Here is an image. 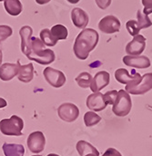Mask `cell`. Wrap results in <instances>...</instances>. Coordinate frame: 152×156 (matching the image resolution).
<instances>
[{
	"label": "cell",
	"mask_w": 152,
	"mask_h": 156,
	"mask_svg": "<svg viewBox=\"0 0 152 156\" xmlns=\"http://www.w3.org/2000/svg\"><path fill=\"white\" fill-rule=\"evenodd\" d=\"M110 82V75L106 71H100L96 74V76L92 79L90 89L93 93L99 92L109 84Z\"/></svg>",
	"instance_id": "obj_14"
},
{
	"label": "cell",
	"mask_w": 152,
	"mask_h": 156,
	"mask_svg": "<svg viewBox=\"0 0 152 156\" xmlns=\"http://www.w3.org/2000/svg\"><path fill=\"white\" fill-rule=\"evenodd\" d=\"M137 25L139 30L149 28L152 26L151 20L150 19L149 16L143 14L140 10H138L137 12Z\"/></svg>",
	"instance_id": "obj_23"
},
{
	"label": "cell",
	"mask_w": 152,
	"mask_h": 156,
	"mask_svg": "<svg viewBox=\"0 0 152 156\" xmlns=\"http://www.w3.org/2000/svg\"><path fill=\"white\" fill-rule=\"evenodd\" d=\"M101 121V117L95 112H87L84 115V122L87 127H91L98 124Z\"/></svg>",
	"instance_id": "obj_26"
},
{
	"label": "cell",
	"mask_w": 152,
	"mask_h": 156,
	"mask_svg": "<svg viewBox=\"0 0 152 156\" xmlns=\"http://www.w3.org/2000/svg\"><path fill=\"white\" fill-rule=\"evenodd\" d=\"M32 156H42V155H32Z\"/></svg>",
	"instance_id": "obj_40"
},
{
	"label": "cell",
	"mask_w": 152,
	"mask_h": 156,
	"mask_svg": "<svg viewBox=\"0 0 152 156\" xmlns=\"http://www.w3.org/2000/svg\"><path fill=\"white\" fill-rule=\"evenodd\" d=\"M19 35L21 38V51L27 56L31 52V38L33 29L29 26H25L20 28Z\"/></svg>",
	"instance_id": "obj_15"
},
{
	"label": "cell",
	"mask_w": 152,
	"mask_h": 156,
	"mask_svg": "<svg viewBox=\"0 0 152 156\" xmlns=\"http://www.w3.org/2000/svg\"><path fill=\"white\" fill-rule=\"evenodd\" d=\"M28 147L33 154H39L44 151L46 145V138L42 132H33L28 137Z\"/></svg>",
	"instance_id": "obj_8"
},
{
	"label": "cell",
	"mask_w": 152,
	"mask_h": 156,
	"mask_svg": "<svg viewBox=\"0 0 152 156\" xmlns=\"http://www.w3.org/2000/svg\"><path fill=\"white\" fill-rule=\"evenodd\" d=\"M126 27H127V30H128V32L129 33L130 36L136 37V36L139 35V31L140 30L138 27L137 20H128L126 23Z\"/></svg>",
	"instance_id": "obj_27"
},
{
	"label": "cell",
	"mask_w": 152,
	"mask_h": 156,
	"mask_svg": "<svg viewBox=\"0 0 152 156\" xmlns=\"http://www.w3.org/2000/svg\"><path fill=\"white\" fill-rule=\"evenodd\" d=\"M142 5H144L143 14L149 16L150 14H152V0H141Z\"/></svg>",
	"instance_id": "obj_31"
},
{
	"label": "cell",
	"mask_w": 152,
	"mask_h": 156,
	"mask_svg": "<svg viewBox=\"0 0 152 156\" xmlns=\"http://www.w3.org/2000/svg\"><path fill=\"white\" fill-rule=\"evenodd\" d=\"M50 32H51L52 36L57 41L58 40H65V39L68 38V36H69L68 28L66 27H64L63 25L54 26L53 27H51Z\"/></svg>",
	"instance_id": "obj_22"
},
{
	"label": "cell",
	"mask_w": 152,
	"mask_h": 156,
	"mask_svg": "<svg viewBox=\"0 0 152 156\" xmlns=\"http://www.w3.org/2000/svg\"><path fill=\"white\" fill-rule=\"evenodd\" d=\"M51 0H36V2L38 3V5H46L47 3H49Z\"/></svg>",
	"instance_id": "obj_35"
},
{
	"label": "cell",
	"mask_w": 152,
	"mask_h": 156,
	"mask_svg": "<svg viewBox=\"0 0 152 156\" xmlns=\"http://www.w3.org/2000/svg\"><path fill=\"white\" fill-rule=\"evenodd\" d=\"M69 3H70V4H76V3H78L80 0H67Z\"/></svg>",
	"instance_id": "obj_36"
},
{
	"label": "cell",
	"mask_w": 152,
	"mask_h": 156,
	"mask_svg": "<svg viewBox=\"0 0 152 156\" xmlns=\"http://www.w3.org/2000/svg\"><path fill=\"white\" fill-rule=\"evenodd\" d=\"M92 79L93 77L89 73L83 72L76 76V82L77 83L78 86H80L81 88H87V87H90Z\"/></svg>",
	"instance_id": "obj_25"
},
{
	"label": "cell",
	"mask_w": 152,
	"mask_h": 156,
	"mask_svg": "<svg viewBox=\"0 0 152 156\" xmlns=\"http://www.w3.org/2000/svg\"><path fill=\"white\" fill-rule=\"evenodd\" d=\"M111 1L112 0H95L97 5L102 10L107 9L111 5Z\"/></svg>",
	"instance_id": "obj_32"
},
{
	"label": "cell",
	"mask_w": 152,
	"mask_h": 156,
	"mask_svg": "<svg viewBox=\"0 0 152 156\" xmlns=\"http://www.w3.org/2000/svg\"><path fill=\"white\" fill-rule=\"evenodd\" d=\"M102 156H122L121 154L114 148H109Z\"/></svg>",
	"instance_id": "obj_33"
},
{
	"label": "cell",
	"mask_w": 152,
	"mask_h": 156,
	"mask_svg": "<svg viewBox=\"0 0 152 156\" xmlns=\"http://www.w3.org/2000/svg\"><path fill=\"white\" fill-rule=\"evenodd\" d=\"M20 63L17 61V64L6 63L0 66V79L2 81H10L18 74Z\"/></svg>",
	"instance_id": "obj_16"
},
{
	"label": "cell",
	"mask_w": 152,
	"mask_h": 156,
	"mask_svg": "<svg viewBox=\"0 0 152 156\" xmlns=\"http://www.w3.org/2000/svg\"><path fill=\"white\" fill-rule=\"evenodd\" d=\"M2 149L5 156H23L25 154V148L22 144L5 143Z\"/></svg>",
	"instance_id": "obj_19"
},
{
	"label": "cell",
	"mask_w": 152,
	"mask_h": 156,
	"mask_svg": "<svg viewBox=\"0 0 152 156\" xmlns=\"http://www.w3.org/2000/svg\"><path fill=\"white\" fill-rule=\"evenodd\" d=\"M145 48L146 38L141 35H138L126 45V53L128 55H140Z\"/></svg>",
	"instance_id": "obj_12"
},
{
	"label": "cell",
	"mask_w": 152,
	"mask_h": 156,
	"mask_svg": "<svg viewBox=\"0 0 152 156\" xmlns=\"http://www.w3.org/2000/svg\"><path fill=\"white\" fill-rule=\"evenodd\" d=\"M43 76L46 79V81L53 87L59 88L62 87L67 81L66 76L63 72L54 69L52 67H46L43 71Z\"/></svg>",
	"instance_id": "obj_5"
},
{
	"label": "cell",
	"mask_w": 152,
	"mask_h": 156,
	"mask_svg": "<svg viewBox=\"0 0 152 156\" xmlns=\"http://www.w3.org/2000/svg\"><path fill=\"white\" fill-rule=\"evenodd\" d=\"M122 61L127 66L139 68V69L149 68L151 66L150 58L146 55H128L123 57Z\"/></svg>",
	"instance_id": "obj_11"
},
{
	"label": "cell",
	"mask_w": 152,
	"mask_h": 156,
	"mask_svg": "<svg viewBox=\"0 0 152 156\" xmlns=\"http://www.w3.org/2000/svg\"><path fill=\"white\" fill-rule=\"evenodd\" d=\"M152 89V73H147L145 74L139 83L133 87H125V90L129 94L134 95H141L145 94L146 93L150 92Z\"/></svg>",
	"instance_id": "obj_9"
},
{
	"label": "cell",
	"mask_w": 152,
	"mask_h": 156,
	"mask_svg": "<svg viewBox=\"0 0 152 156\" xmlns=\"http://www.w3.org/2000/svg\"><path fill=\"white\" fill-rule=\"evenodd\" d=\"M98 39L99 36L96 30L92 28L83 29L77 35L73 46L76 58L79 60H86L88 57L89 53L96 48Z\"/></svg>",
	"instance_id": "obj_1"
},
{
	"label": "cell",
	"mask_w": 152,
	"mask_h": 156,
	"mask_svg": "<svg viewBox=\"0 0 152 156\" xmlns=\"http://www.w3.org/2000/svg\"><path fill=\"white\" fill-rule=\"evenodd\" d=\"M2 60H3V54H2V51L0 50V66L2 64Z\"/></svg>",
	"instance_id": "obj_37"
},
{
	"label": "cell",
	"mask_w": 152,
	"mask_h": 156,
	"mask_svg": "<svg viewBox=\"0 0 152 156\" xmlns=\"http://www.w3.org/2000/svg\"><path fill=\"white\" fill-rule=\"evenodd\" d=\"M87 106L93 112H100L107 107V104L105 102L104 96L101 93L97 92L89 94L87 98Z\"/></svg>",
	"instance_id": "obj_13"
},
{
	"label": "cell",
	"mask_w": 152,
	"mask_h": 156,
	"mask_svg": "<svg viewBox=\"0 0 152 156\" xmlns=\"http://www.w3.org/2000/svg\"><path fill=\"white\" fill-rule=\"evenodd\" d=\"M43 49H46V46H45L44 43L41 41V39L32 37V38H31V52H37V51L43 50Z\"/></svg>",
	"instance_id": "obj_30"
},
{
	"label": "cell",
	"mask_w": 152,
	"mask_h": 156,
	"mask_svg": "<svg viewBox=\"0 0 152 156\" xmlns=\"http://www.w3.org/2000/svg\"><path fill=\"white\" fill-rule=\"evenodd\" d=\"M76 151L80 156H85L89 154H94L97 156H99V152L89 143L86 141H79L76 144Z\"/></svg>",
	"instance_id": "obj_21"
},
{
	"label": "cell",
	"mask_w": 152,
	"mask_h": 156,
	"mask_svg": "<svg viewBox=\"0 0 152 156\" xmlns=\"http://www.w3.org/2000/svg\"><path fill=\"white\" fill-rule=\"evenodd\" d=\"M57 115L62 121L67 122H72L78 118L79 109L74 104L65 103L58 107Z\"/></svg>",
	"instance_id": "obj_7"
},
{
	"label": "cell",
	"mask_w": 152,
	"mask_h": 156,
	"mask_svg": "<svg viewBox=\"0 0 152 156\" xmlns=\"http://www.w3.org/2000/svg\"><path fill=\"white\" fill-rule=\"evenodd\" d=\"M132 108V101L129 94L126 90H119L117 92V97L112 105V112L117 116H127Z\"/></svg>",
	"instance_id": "obj_3"
},
{
	"label": "cell",
	"mask_w": 152,
	"mask_h": 156,
	"mask_svg": "<svg viewBox=\"0 0 152 156\" xmlns=\"http://www.w3.org/2000/svg\"><path fill=\"white\" fill-rule=\"evenodd\" d=\"M13 34V29L9 26L1 25L0 26V43L10 37Z\"/></svg>",
	"instance_id": "obj_28"
},
{
	"label": "cell",
	"mask_w": 152,
	"mask_h": 156,
	"mask_svg": "<svg viewBox=\"0 0 152 156\" xmlns=\"http://www.w3.org/2000/svg\"><path fill=\"white\" fill-rule=\"evenodd\" d=\"M46 156H59L58 154H48V155Z\"/></svg>",
	"instance_id": "obj_38"
},
{
	"label": "cell",
	"mask_w": 152,
	"mask_h": 156,
	"mask_svg": "<svg viewBox=\"0 0 152 156\" xmlns=\"http://www.w3.org/2000/svg\"><path fill=\"white\" fill-rule=\"evenodd\" d=\"M2 1H4V0H0V2H2Z\"/></svg>",
	"instance_id": "obj_41"
},
{
	"label": "cell",
	"mask_w": 152,
	"mask_h": 156,
	"mask_svg": "<svg viewBox=\"0 0 152 156\" xmlns=\"http://www.w3.org/2000/svg\"><path fill=\"white\" fill-rule=\"evenodd\" d=\"M132 71V74H129L127 69L118 68L115 71V79L118 83L126 84V87H133L140 83L142 76L134 70Z\"/></svg>",
	"instance_id": "obj_4"
},
{
	"label": "cell",
	"mask_w": 152,
	"mask_h": 156,
	"mask_svg": "<svg viewBox=\"0 0 152 156\" xmlns=\"http://www.w3.org/2000/svg\"><path fill=\"white\" fill-rule=\"evenodd\" d=\"M27 57L29 60L35 61L39 65H49L51 63H53L56 59V55L53 50L51 49H43V50H39L37 52H31L29 53Z\"/></svg>",
	"instance_id": "obj_10"
},
{
	"label": "cell",
	"mask_w": 152,
	"mask_h": 156,
	"mask_svg": "<svg viewBox=\"0 0 152 156\" xmlns=\"http://www.w3.org/2000/svg\"><path fill=\"white\" fill-rule=\"evenodd\" d=\"M120 21L117 17L112 15H109L104 16L98 23V29L108 35H111L114 33H117L120 30Z\"/></svg>",
	"instance_id": "obj_6"
},
{
	"label": "cell",
	"mask_w": 152,
	"mask_h": 156,
	"mask_svg": "<svg viewBox=\"0 0 152 156\" xmlns=\"http://www.w3.org/2000/svg\"><path fill=\"white\" fill-rule=\"evenodd\" d=\"M85 156H97L96 154H87V155Z\"/></svg>",
	"instance_id": "obj_39"
},
{
	"label": "cell",
	"mask_w": 152,
	"mask_h": 156,
	"mask_svg": "<svg viewBox=\"0 0 152 156\" xmlns=\"http://www.w3.org/2000/svg\"><path fill=\"white\" fill-rule=\"evenodd\" d=\"M34 77V66L33 64H28L19 66L17 78L22 83H29Z\"/></svg>",
	"instance_id": "obj_18"
},
{
	"label": "cell",
	"mask_w": 152,
	"mask_h": 156,
	"mask_svg": "<svg viewBox=\"0 0 152 156\" xmlns=\"http://www.w3.org/2000/svg\"><path fill=\"white\" fill-rule=\"evenodd\" d=\"M4 6L7 14L13 16L20 15L23 10L22 3L19 0H4Z\"/></svg>",
	"instance_id": "obj_20"
},
{
	"label": "cell",
	"mask_w": 152,
	"mask_h": 156,
	"mask_svg": "<svg viewBox=\"0 0 152 156\" xmlns=\"http://www.w3.org/2000/svg\"><path fill=\"white\" fill-rule=\"evenodd\" d=\"M104 96V99H105V102L106 104L109 105H113L117 100V92L116 90H112V91H109L107 92L106 94H103Z\"/></svg>",
	"instance_id": "obj_29"
},
{
	"label": "cell",
	"mask_w": 152,
	"mask_h": 156,
	"mask_svg": "<svg viewBox=\"0 0 152 156\" xmlns=\"http://www.w3.org/2000/svg\"><path fill=\"white\" fill-rule=\"evenodd\" d=\"M40 39L44 43V44L47 45V46H55L57 43V40L52 36V34L48 28H45V29L41 30Z\"/></svg>",
	"instance_id": "obj_24"
},
{
	"label": "cell",
	"mask_w": 152,
	"mask_h": 156,
	"mask_svg": "<svg viewBox=\"0 0 152 156\" xmlns=\"http://www.w3.org/2000/svg\"><path fill=\"white\" fill-rule=\"evenodd\" d=\"M7 105V103H6V101L4 99V98H1L0 97V109L1 108H4V107H6Z\"/></svg>",
	"instance_id": "obj_34"
},
{
	"label": "cell",
	"mask_w": 152,
	"mask_h": 156,
	"mask_svg": "<svg viewBox=\"0 0 152 156\" xmlns=\"http://www.w3.org/2000/svg\"><path fill=\"white\" fill-rule=\"evenodd\" d=\"M71 20L76 27L85 29V27L89 22V17L83 9L79 7H75L71 11Z\"/></svg>",
	"instance_id": "obj_17"
},
{
	"label": "cell",
	"mask_w": 152,
	"mask_h": 156,
	"mask_svg": "<svg viewBox=\"0 0 152 156\" xmlns=\"http://www.w3.org/2000/svg\"><path fill=\"white\" fill-rule=\"evenodd\" d=\"M24 128V121L17 115H12L9 119L0 121V132L7 136H21Z\"/></svg>",
	"instance_id": "obj_2"
}]
</instances>
